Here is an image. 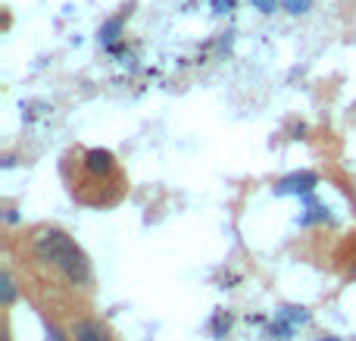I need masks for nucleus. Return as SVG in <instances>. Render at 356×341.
I'll return each instance as SVG.
<instances>
[{
    "instance_id": "obj_8",
    "label": "nucleus",
    "mask_w": 356,
    "mask_h": 341,
    "mask_svg": "<svg viewBox=\"0 0 356 341\" xmlns=\"http://www.w3.org/2000/svg\"><path fill=\"white\" fill-rule=\"evenodd\" d=\"M16 298H19V285H16L10 269H3V273H0V304L10 310V307L16 304Z\"/></svg>"
},
{
    "instance_id": "obj_11",
    "label": "nucleus",
    "mask_w": 356,
    "mask_h": 341,
    "mask_svg": "<svg viewBox=\"0 0 356 341\" xmlns=\"http://www.w3.org/2000/svg\"><path fill=\"white\" fill-rule=\"evenodd\" d=\"M47 341H69V335L60 329V326H54V323H47Z\"/></svg>"
},
{
    "instance_id": "obj_7",
    "label": "nucleus",
    "mask_w": 356,
    "mask_h": 341,
    "mask_svg": "<svg viewBox=\"0 0 356 341\" xmlns=\"http://www.w3.org/2000/svg\"><path fill=\"white\" fill-rule=\"evenodd\" d=\"M300 200H303V207H307V210H303V216H300V225H303V229H307V225L328 223V219H332V216H328V207L316 200V191L307 194V198H300Z\"/></svg>"
},
{
    "instance_id": "obj_15",
    "label": "nucleus",
    "mask_w": 356,
    "mask_h": 341,
    "mask_svg": "<svg viewBox=\"0 0 356 341\" xmlns=\"http://www.w3.org/2000/svg\"><path fill=\"white\" fill-rule=\"evenodd\" d=\"M319 341H341V338H334V335H325V338H319Z\"/></svg>"
},
{
    "instance_id": "obj_2",
    "label": "nucleus",
    "mask_w": 356,
    "mask_h": 341,
    "mask_svg": "<svg viewBox=\"0 0 356 341\" xmlns=\"http://www.w3.org/2000/svg\"><path fill=\"white\" fill-rule=\"evenodd\" d=\"M81 169H85L88 179L94 182H106V179H116L119 169H116V157L104 148H91L81 154Z\"/></svg>"
},
{
    "instance_id": "obj_1",
    "label": "nucleus",
    "mask_w": 356,
    "mask_h": 341,
    "mask_svg": "<svg viewBox=\"0 0 356 341\" xmlns=\"http://www.w3.org/2000/svg\"><path fill=\"white\" fill-rule=\"evenodd\" d=\"M31 251H35V260L54 269L56 276H63L66 285L81 288V292L94 285L91 260L63 229H38L31 238Z\"/></svg>"
},
{
    "instance_id": "obj_3",
    "label": "nucleus",
    "mask_w": 356,
    "mask_h": 341,
    "mask_svg": "<svg viewBox=\"0 0 356 341\" xmlns=\"http://www.w3.org/2000/svg\"><path fill=\"white\" fill-rule=\"evenodd\" d=\"M316 185H319V175L316 173H291L282 182H275V194L278 198H291V194L307 198V194L316 191Z\"/></svg>"
},
{
    "instance_id": "obj_14",
    "label": "nucleus",
    "mask_w": 356,
    "mask_h": 341,
    "mask_svg": "<svg viewBox=\"0 0 356 341\" xmlns=\"http://www.w3.org/2000/svg\"><path fill=\"white\" fill-rule=\"evenodd\" d=\"M3 223H6V225H16V223H19V213L13 210V207H6V210H3Z\"/></svg>"
},
{
    "instance_id": "obj_5",
    "label": "nucleus",
    "mask_w": 356,
    "mask_h": 341,
    "mask_svg": "<svg viewBox=\"0 0 356 341\" xmlns=\"http://www.w3.org/2000/svg\"><path fill=\"white\" fill-rule=\"evenodd\" d=\"M72 335H75V341H113V335L97 323V319H88V317L75 319Z\"/></svg>"
},
{
    "instance_id": "obj_9",
    "label": "nucleus",
    "mask_w": 356,
    "mask_h": 341,
    "mask_svg": "<svg viewBox=\"0 0 356 341\" xmlns=\"http://www.w3.org/2000/svg\"><path fill=\"white\" fill-rule=\"evenodd\" d=\"M228 329H232V317L219 310V313L213 317V323H209V332H213L216 338H225V335H228Z\"/></svg>"
},
{
    "instance_id": "obj_4",
    "label": "nucleus",
    "mask_w": 356,
    "mask_h": 341,
    "mask_svg": "<svg viewBox=\"0 0 356 341\" xmlns=\"http://www.w3.org/2000/svg\"><path fill=\"white\" fill-rule=\"evenodd\" d=\"M307 323H309V313L303 310V307H282V310L275 313V323H272V335L291 338L297 326H307Z\"/></svg>"
},
{
    "instance_id": "obj_10",
    "label": "nucleus",
    "mask_w": 356,
    "mask_h": 341,
    "mask_svg": "<svg viewBox=\"0 0 356 341\" xmlns=\"http://www.w3.org/2000/svg\"><path fill=\"white\" fill-rule=\"evenodd\" d=\"M282 6L291 13V16H303V13H309V0H282Z\"/></svg>"
},
{
    "instance_id": "obj_12",
    "label": "nucleus",
    "mask_w": 356,
    "mask_h": 341,
    "mask_svg": "<svg viewBox=\"0 0 356 341\" xmlns=\"http://www.w3.org/2000/svg\"><path fill=\"white\" fill-rule=\"evenodd\" d=\"M250 3H253V6H257V10H259V13H266V16H269V13H275V6H278V3H275V0H250Z\"/></svg>"
},
{
    "instance_id": "obj_6",
    "label": "nucleus",
    "mask_w": 356,
    "mask_h": 341,
    "mask_svg": "<svg viewBox=\"0 0 356 341\" xmlns=\"http://www.w3.org/2000/svg\"><path fill=\"white\" fill-rule=\"evenodd\" d=\"M122 31H125V16H113V19H106V22L100 25V44H104V47L110 50V54H116Z\"/></svg>"
},
{
    "instance_id": "obj_13",
    "label": "nucleus",
    "mask_w": 356,
    "mask_h": 341,
    "mask_svg": "<svg viewBox=\"0 0 356 341\" xmlns=\"http://www.w3.org/2000/svg\"><path fill=\"white\" fill-rule=\"evenodd\" d=\"M234 6V0H213V10L216 13H228Z\"/></svg>"
}]
</instances>
